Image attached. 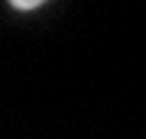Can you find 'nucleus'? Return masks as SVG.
Returning a JSON list of instances; mask_svg holds the SVG:
<instances>
[{"mask_svg": "<svg viewBox=\"0 0 146 139\" xmlns=\"http://www.w3.org/2000/svg\"><path fill=\"white\" fill-rule=\"evenodd\" d=\"M7 3H10L16 13H33V10H39L46 0H7Z\"/></svg>", "mask_w": 146, "mask_h": 139, "instance_id": "1", "label": "nucleus"}]
</instances>
